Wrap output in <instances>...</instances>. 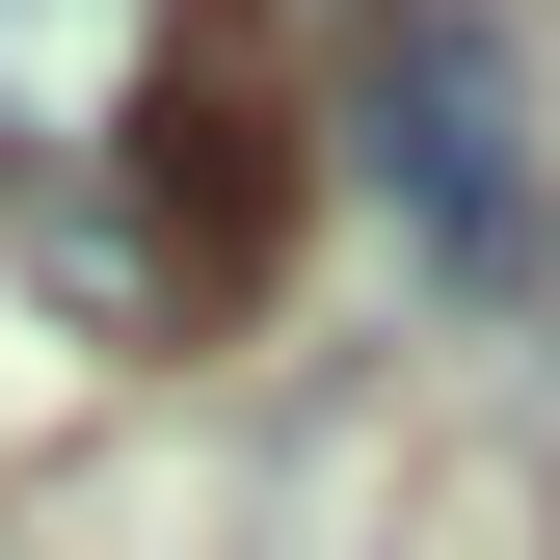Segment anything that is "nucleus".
<instances>
[{
	"label": "nucleus",
	"instance_id": "obj_2",
	"mask_svg": "<svg viewBox=\"0 0 560 560\" xmlns=\"http://www.w3.org/2000/svg\"><path fill=\"white\" fill-rule=\"evenodd\" d=\"M161 0H0V187H54V161H133V107H161Z\"/></svg>",
	"mask_w": 560,
	"mask_h": 560
},
{
	"label": "nucleus",
	"instance_id": "obj_4",
	"mask_svg": "<svg viewBox=\"0 0 560 560\" xmlns=\"http://www.w3.org/2000/svg\"><path fill=\"white\" fill-rule=\"evenodd\" d=\"M0 214H27V294L81 320V347H187L214 294H187V241L133 214V161H54V187H0Z\"/></svg>",
	"mask_w": 560,
	"mask_h": 560
},
{
	"label": "nucleus",
	"instance_id": "obj_1",
	"mask_svg": "<svg viewBox=\"0 0 560 560\" xmlns=\"http://www.w3.org/2000/svg\"><path fill=\"white\" fill-rule=\"evenodd\" d=\"M347 161H374V214L428 241V294H534V107H508V54H480L454 0H428L400 54H374Z\"/></svg>",
	"mask_w": 560,
	"mask_h": 560
},
{
	"label": "nucleus",
	"instance_id": "obj_3",
	"mask_svg": "<svg viewBox=\"0 0 560 560\" xmlns=\"http://www.w3.org/2000/svg\"><path fill=\"white\" fill-rule=\"evenodd\" d=\"M133 214L187 241V294H241V267H267V214H294V161H267V81L161 54V107H133Z\"/></svg>",
	"mask_w": 560,
	"mask_h": 560
}]
</instances>
